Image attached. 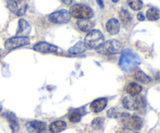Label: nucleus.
<instances>
[{
    "mask_svg": "<svg viewBox=\"0 0 160 133\" xmlns=\"http://www.w3.org/2000/svg\"><path fill=\"white\" fill-rule=\"evenodd\" d=\"M107 116L111 118H117L120 116V111L117 107H112L107 111Z\"/></svg>",
    "mask_w": 160,
    "mask_h": 133,
    "instance_id": "a878e982",
    "label": "nucleus"
},
{
    "mask_svg": "<svg viewBox=\"0 0 160 133\" xmlns=\"http://www.w3.org/2000/svg\"><path fill=\"white\" fill-rule=\"evenodd\" d=\"M7 7L14 15L21 17L26 13L28 5L25 1H7Z\"/></svg>",
    "mask_w": 160,
    "mask_h": 133,
    "instance_id": "6e6552de",
    "label": "nucleus"
},
{
    "mask_svg": "<svg viewBox=\"0 0 160 133\" xmlns=\"http://www.w3.org/2000/svg\"><path fill=\"white\" fill-rule=\"evenodd\" d=\"M0 58H1V53H0Z\"/></svg>",
    "mask_w": 160,
    "mask_h": 133,
    "instance_id": "2f4dec72",
    "label": "nucleus"
},
{
    "mask_svg": "<svg viewBox=\"0 0 160 133\" xmlns=\"http://www.w3.org/2000/svg\"><path fill=\"white\" fill-rule=\"evenodd\" d=\"M27 130L29 133H46L47 125L41 120H30L26 123Z\"/></svg>",
    "mask_w": 160,
    "mask_h": 133,
    "instance_id": "9d476101",
    "label": "nucleus"
},
{
    "mask_svg": "<svg viewBox=\"0 0 160 133\" xmlns=\"http://www.w3.org/2000/svg\"><path fill=\"white\" fill-rule=\"evenodd\" d=\"M85 114L84 107L80 108V109L72 110L68 114V119L70 122L73 123H78L81 120V117Z\"/></svg>",
    "mask_w": 160,
    "mask_h": 133,
    "instance_id": "a211bd4d",
    "label": "nucleus"
},
{
    "mask_svg": "<svg viewBox=\"0 0 160 133\" xmlns=\"http://www.w3.org/2000/svg\"><path fill=\"white\" fill-rule=\"evenodd\" d=\"M31 31V27L29 23L24 19H20L18 21V28L16 35L17 37H27L30 34Z\"/></svg>",
    "mask_w": 160,
    "mask_h": 133,
    "instance_id": "f8f14e48",
    "label": "nucleus"
},
{
    "mask_svg": "<svg viewBox=\"0 0 160 133\" xmlns=\"http://www.w3.org/2000/svg\"><path fill=\"white\" fill-rule=\"evenodd\" d=\"M2 110V106L1 103H0V112H1V110Z\"/></svg>",
    "mask_w": 160,
    "mask_h": 133,
    "instance_id": "7c9ffc66",
    "label": "nucleus"
},
{
    "mask_svg": "<svg viewBox=\"0 0 160 133\" xmlns=\"http://www.w3.org/2000/svg\"><path fill=\"white\" fill-rule=\"evenodd\" d=\"M69 12L72 17L79 20H88L94 16V12L92 8L83 3L73 4L70 6Z\"/></svg>",
    "mask_w": 160,
    "mask_h": 133,
    "instance_id": "7ed1b4c3",
    "label": "nucleus"
},
{
    "mask_svg": "<svg viewBox=\"0 0 160 133\" xmlns=\"http://www.w3.org/2000/svg\"><path fill=\"white\" fill-rule=\"evenodd\" d=\"M78 28L83 32H90L93 30L95 27V22L91 20L90 19L88 20H78L77 22Z\"/></svg>",
    "mask_w": 160,
    "mask_h": 133,
    "instance_id": "f3484780",
    "label": "nucleus"
},
{
    "mask_svg": "<svg viewBox=\"0 0 160 133\" xmlns=\"http://www.w3.org/2000/svg\"><path fill=\"white\" fill-rule=\"evenodd\" d=\"M142 87L139 84H136L134 82H131L127 86L126 91L130 95L134 96V95H138V94L142 92Z\"/></svg>",
    "mask_w": 160,
    "mask_h": 133,
    "instance_id": "4be33fe9",
    "label": "nucleus"
},
{
    "mask_svg": "<svg viewBox=\"0 0 160 133\" xmlns=\"http://www.w3.org/2000/svg\"><path fill=\"white\" fill-rule=\"evenodd\" d=\"M120 120L125 128L128 130H140L143 125V121L140 117L137 115H131L128 113L120 114Z\"/></svg>",
    "mask_w": 160,
    "mask_h": 133,
    "instance_id": "423d86ee",
    "label": "nucleus"
},
{
    "mask_svg": "<svg viewBox=\"0 0 160 133\" xmlns=\"http://www.w3.org/2000/svg\"><path fill=\"white\" fill-rule=\"evenodd\" d=\"M119 17H120V20L121 21L123 26L127 27L128 24H130L132 20V17H131V14L128 12L126 9H121L119 13Z\"/></svg>",
    "mask_w": 160,
    "mask_h": 133,
    "instance_id": "412c9836",
    "label": "nucleus"
},
{
    "mask_svg": "<svg viewBox=\"0 0 160 133\" xmlns=\"http://www.w3.org/2000/svg\"><path fill=\"white\" fill-rule=\"evenodd\" d=\"M160 17V13L159 8L151 7L147 10L146 17L149 20H157Z\"/></svg>",
    "mask_w": 160,
    "mask_h": 133,
    "instance_id": "5701e85b",
    "label": "nucleus"
},
{
    "mask_svg": "<svg viewBox=\"0 0 160 133\" xmlns=\"http://www.w3.org/2000/svg\"><path fill=\"white\" fill-rule=\"evenodd\" d=\"M123 49L122 44L116 39L106 41L96 49L97 53L102 55H113L120 53Z\"/></svg>",
    "mask_w": 160,
    "mask_h": 133,
    "instance_id": "20e7f679",
    "label": "nucleus"
},
{
    "mask_svg": "<svg viewBox=\"0 0 160 133\" xmlns=\"http://www.w3.org/2000/svg\"><path fill=\"white\" fill-rule=\"evenodd\" d=\"M62 3H66L67 5H69V4H71V3H73V1H62Z\"/></svg>",
    "mask_w": 160,
    "mask_h": 133,
    "instance_id": "c85d7f7f",
    "label": "nucleus"
},
{
    "mask_svg": "<svg viewBox=\"0 0 160 133\" xmlns=\"http://www.w3.org/2000/svg\"><path fill=\"white\" fill-rule=\"evenodd\" d=\"M137 133H138V132H137Z\"/></svg>",
    "mask_w": 160,
    "mask_h": 133,
    "instance_id": "473e14b6",
    "label": "nucleus"
},
{
    "mask_svg": "<svg viewBox=\"0 0 160 133\" xmlns=\"http://www.w3.org/2000/svg\"><path fill=\"white\" fill-rule=\"evenodd\" d=\"M86 49H86L85 45H84V42L80 41V42H78V43L75 44L74 45L70 47V48L69 49L68 52L69 53H70V54L78 55V54H81V53H84V52L86 51Z\"/></svg>",
    "mask_w": 160,
    "mask_h": 133,
    "instance_id": "aec40b11",
    "label": "nucleus"
},
{
    "mask_svg": "<svg viewBox=\"0 0 160 133\" xmlns=\"http://www.w3.org/2000/svg\"><path fill=\"white\" fill-rule=\"evenodd\" d=\"M3 117L6 119L12 133H16L19 130V122L15 114L10 111H6L3 114Z\"/></svg>",
    "mask_w": 160,
    "mask_h": 133,
    "instance_id": "ddd939ff",
    "label": "nucleus"
},
{
    "mask_svg": "<svg viewBox=\"0 0 160 133\" xmlns=\"http://www.w3.org/2000/svg\"><path fill=\"white\" fill-rule=\"evenodd\" d=\"M33 49L35 51L42 53H53L57 52L58 47L52 44L47 43L45 42H40L35 44L33 46Z\"/></svg>",
    "mask_w": 160,
    "mask_h": 133,
    "instance_id": "9b49d317",
    "label": "nucleus"
},
{
    "mask_svg": "<svg viewBox=\"0 0 160 133\" xmlns=\"http://www.w3.org/2000/svg\"><path fill=\"white\" fill-rule=\"evenodd\" d=\"M30 38L28 37H15L10 38L5 42L4 47L6 50H12L19 47L24 46L30 44Z\"/></svg>",
    "mask_w": 160,
    "mask_h": 133,
    "instance_id": "0eeeda50",
    "label": "nucleus"
},
{
    "mask_svg": "<svg viewBox=\"0 0 160 133\" xmlns=\"http://www.w3.org/2000/svg\"><path fill=\"white\" fill-rule=\"evenodd\" d=\"M122 103H123V106L126 109L130 110L142 112L146 107L145 99L141 95H134V96L128 95V96H125Z\"/></svg>",
    "mask_w": 160,
    "mask_h": 133,
    "instance_id": "f03ea898",
    "label": "nucleus"
},
{
    "mask_svg": "<svg viewBox=\"0 0 160 133\" xmlns=\"http://www.w3.org/2000/svg\"><path fill=\"white\" fill-rule=\"evenodd\" d=\"M142 64V58L131 49H124L121 51L119 66L123 71H131Z\"/></svg>",
    "mask_w": 160,
    "mask_h": 133,
    "instance_id": "f257e3e1",
    "label": "nucleus"
},
{
    "mask_svg": "<svg viewBox=\"0 0 160 133\" xmlns=\"http://www.w3.org/2000/svg\"><path fill=\"white\" fill-rule=\"evenodd\" d=\"M105 124V118L102 117H95L93 120L92 121V128L95 130H102L104 127Z\"/></svg>",
    "mask_w": 160,
    "mask_h": 133,
    "instance_id": "b1692460",
    "label": "nucleus"
},
{
    "mask_svg": "<svg viewBox=\"0 0 160 133\" xmlns=\"http://www.w3.org/2000/svg\"><path fill=\"white\" fill-rule=\"evenodd\" d=\"M107 100L106 98H100L94 100L90 104V109L94 113H99L107 106Z\"/></svg>",
    "mask_w": 160,
    "mask_h": 133,
    "instance_id": "4468645a",
    "label": "nucleus"
},
{
    "mask_svg": "<svg viewBox=\"0 0 160 133\" xmlns=\"http://www.w3.org/2000/svg\"><path fill=\"white\" fill-rule=\"evenodd\" d=\"M128 5L130 7L134 10H140L143 6V2L139 0H134V1H128Z\"/></svg>",
    "mask_w": 160,
    "mask_h": 133,
    "instance_id": "393cba45",
    "label": "nucleus"
},
{
    "mask_svg": "<svg viewBox=\"0 0 160 133\" xmlns=\"http://www.w3.org/2000/svg\"><path fill=\"white\" fill-rule=\"evenodd\" d=\"M137 18H138V20H140V21H144V20H145V17L144 16L143 13L142 12H139L138 13Z\"/></svg>",
    "mask_w": 160,
    "mask_h": 133,
    "instance_id": "bb28decb",
    "label": "nucleus"
},
{
    "mask_svg": "<svg viewBox=\"0 0 160 133\" xmlns=\"http://www.w3.org/2000/svg\"><path fill=\"white\" fill-rule=\"evenodd\" d=\"M117 133H126V132H125L124 131H117Z\"/></svg>",
    "mask_w": 160,
    "mask_h": 133,
    "instance_id": "c756f323",
    "label": "nucleus"
},
{
    "mask_svg": "<svg viewBox=\"0 0 160 133\" xmlns=\"http://www.w3.org/2000/svg\"><path fill=\"white\" fill-rule=\"evenodd\" d=\"M120 23L119 20L116 18H111L106 23V30L111 35L117 34L120 31Z\"/></svg>",
    "mask_w": 160,
    "mask_h": 133,
    "instance_id": "2eb2a0df",
    "label": "nucleus"
},
{
    "mask_svg": "<svg viewBox=\"0 0 160 133\" xmlns=\"http://www.w3.org/2000/svg\"><path fill=\"white\" fill-rule=\"evenodd\" d=\"M71 18L70 12L67 9H59V10L53 12L48 16V19L51 22L54 23H67Z\"/></svg>",
    "mask_w": 160,
    "mask_h": 133,
    "instance_id": "1a4fd4ad",
    "label": "nucleus"
},
{
    "mask_svg": "<svg viewBox=\"0 0 160 133\" xmlns=\"http://www.w3.org/2000/svg\"><path fill=\"white\" fill-rule=\"evenodd\" d=\"M105 38L102 32L99 30H92V31L88 33L84 38V44L86 49H97L98 46L104 42Z\"/></svg>",
    "mask_w": 160,
    "mask_h": 133,
    "instance_id": "39448f33",
    "label": "nucleus"
},
{
    "mask_svg": "<svg viewBox=\"0 0 160 133\" xmlns=\"http://www.w3.org/2000/svg\"><path fill=\"white\" fill-rule=\"evenodd\" d=\"M133 77L138 81L142 83V84H148V83L152 81V78L139 68L134 69V73H133Z\"/></svg>",
    "mask_w": 160,
    "mask_h": 133,
    "instance_id": "dca6fc26",
    "label": "nucleus"
},
{
    "mask_svg": "<svg viewBox=\"0 0 160 133\" xmlns=\"http://www.w3.org/2000/svg\"><path fill=\"white\" fill-rule=\"evenodd\" d=\"M67 123L63 120H56L52 122L48 126V129L52 133H59L67 128Z\"/></svg>",
    "mask_w": 160,
    "mask_h": 133,
    "instance_id": "6ab92c4d",
    "label": "nucleus"
},
{
    "mask_svg": "<svg viewBox=\"0 0 160 133\" xmlns=\"http://www.w3.org/2000/svg\"><path fill=\"white\" fill-rule=\"evenodd\" d=\"M97 3L100 6L101 8H104V4H103V2L102 1H97Z\"/></svg>",
    "mask_w": 160,
    "mask_h": 133,
    "instance_id": "cd10ccee",
    "label": "nucleus"
}]
</instances>
